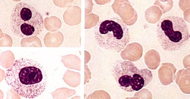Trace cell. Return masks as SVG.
Segmentation results:
<instances>
[{
	"label": "cell",
	"instance_id": "obj_3",
	"mask_svg": "<svg viewBox=\"0 0 190 99\" xmlns=\"http://www.w3.org/2000/svg\"><path fill=\"white\" fill-rule=\"evenodd\" d=\"M94 36L98 46L114 52L122 51L130 39L128 28L119 17L100 22L94 29Z\"/></svg>",
	"mask_w": 190,
	"mask_h": 99
},
{
	"label": "cell",
	"instance_id": "obj_6",
	"mask_svg": "<svg viewBox=\"0 0 190 99\" xmlns=\"http://www.w3.org/2000/svg\"><path fill=\"white\" fill-rule=\"evenodd\" d=\"M153 75L151 71L147 68L140 69L133 75L132 89L133 92L138 91L149 83Z\"/></svg>",
	"mask_w": 190,
	"mask_h": 99
},
{
	"label": "cell",
	"instance_id": "obj_2",
	"mask_svg": "<svg viewBox=\"0 0 190 99\" xmlns=\"http://www.w3.org/2000/svg\"><path fill=\"white\" fill-rule=\"evenodd\" d=\"M156 34L160 47L168 51L181 50L189 41L188 26L183 18L179 16L170 15L162 18L157 24Z\"/></svg>",
	"mask_w": 190,
	"mask_h": 99
},
{
	"label": "cell",
	"instance_id": "obj_1",
	"mask_svg": "<svg viewBox=\"0 0 190 99\" xmlns=\"http://www.w3.org/2000/svg\"><path fill=\"white\" fill-rule=\"evenodd\" d=\"M48 77L43 66L37 61L21 58L6 70L5 80L20 96L37 97L45 91Z\"/></svg>",
	"mask_w": 190,
	"mask_h": 99
},
{
	"label": "cell",
	"instance_id": "obj_4",
	"mask_svg": "<svg viewBox=\"0 0 190 99\" xmlns=\"http://www.w3.org/2000/svg\"><path fill=\"white\" fill-rule=\"evenodd\" d=\"M9 26L13 32L21 38L39 35L44 29L41 13L32 5L24 2L17 3L12 10Z\"/></svg>",
	"mask_w": 190,
	"mask_h": 99
},
{
	"label": "cell",
	"instance_id": "obj_5",
	"mask_svg": "<svg viewBox=\"0 0 190 99\" xmlns=\"http://www.w3.org/2000/svg\"><path fill=\"white\" fill-rule=\"evenodd\" d=\"M139 70L130 61L119 60L114 65L111 73L117 84L122 90L133 92L132 86L133 76Z\"/></svg>",
	"mask_w": 190,
	"mask_h": 99
}]
</instances>
